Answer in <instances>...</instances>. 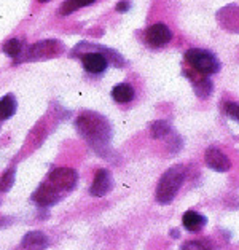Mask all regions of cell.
Instances as JSON below:
<instances>
[{"mask_svg": "<svg viewBox=\"0 0 239 250\" xmlns=\"http://www.w3.org/2000/svg\"><path fill=\"white\" fill-rule=\"evenodd\" d=\"M77 127L80 134L93 145V147H106L112 136V129L107 123V120L97 113L85 112L77 120Z\"/></svg>", "mask_w": 239, "mask_h": 250, "instance_id": "6da1fadb", "label": "cell"}, {"mask_svg": "<svg viewBox=\"0 0 239 250\" xmlns=\"http://www.w3.org/2000/svg\"><path fill=\"white\" fill-rule=\"evenodd\" d=\"M185 175H187V169L183 164H175V166L169 167L161 175L155 191V198L159 204L166 206L169 203H173L180 190L183 180H185Z\"/></svg>", "mask_w": 239, "mask_h": 250, "instance_id": "7a4b0ae2", "label": "cell"}, {"mask_svg": "<svg viewBox=\"0 0 239 250\" xmlns=\"http://www.w3.org/2000/svg\"><path fill=\"white\" fill-rule=\"evenodd\" d=\"M185 61L193 69V72L204 77L214 75L220 70L218 59L211 51L199 50V48H190L185 53Z\"/></svg>", "mask_w": 239, "mask_h": 250, "instance_id": "3957f363", "label": "cell"}, {"mask_svg": "<svg viewBox=\"0 0 239 250\" xmlns=\"http://www.w3.org/2000/svg\"><path fill=\"white\" fill-rule=\"evenodd\" d=\"M78 175L73 169L69 167H58L50 172L48 175V184H51L56 190H59L61 193L65 191H72L77 185Z\"/></svg>", "mask_w": 239, "mask_h": 250, "instance_id": "277c9868", "label": "cell"}, {"mask_svg": "<svg viewBox=\"0 0 239 250\" xmlns=\"http://www.w3.org/2000/svg\"><path fill=\"white\" fill-rule=\"evenodd\" d=\"M171 39H173V32L171 29L163 22H156L145 30V42L153 48H161L168 45Z\"/></svg>", "mask_w": 239, "mask_h": 250, "instance_id": "5b68a950", "label": "cell"}, {"mask_svg": "<svg viewBox=\"0 0 239 250\" xmlns=\"http://www.w3.org/2000/svg\"><path fill=\"white\" fill-rule=\"evenodd\" d=\"M204 163L207 167H211L216 172H226L231 167L230 158L218 148H207L204 153Z\"/></svg>", "mask_w": 239, "mask_h": 250, "instance_id": "8992f818", "label": "cell"}, {"mask_svg": "<svg viewBox=\"0 0 239 250\" xmlns=\"http://www.w3.org/2000/svg\"><path fill=\"white\" fill-rule=\"evenodd\" d=\"M112 187H113V179H112L110 170L99 169L96 177H94V180H93V185H91V188H89V193H91V196L102 198L112 190Z\"/></svg>", "mask_w": 239, "mask_h": 250, "instance_id": "52a82bcc", "label": "cell"}, {"mask_svg": "<svg viewBox=\"0 0 239 250\" xmlns=\"http://www.w3.org/2000/svg\"><path fill=\"white\" fill-rule=\"evenodd\" d=\"M220 26H223L230 32L239 34V5H226L217 13Z\"/></svg>", "mask_w": 239, "mask_h": 250, "instance_id": "ba28073f", "label": "cell"}, {"mask_svg": "<svg viewBox=\"0 0 239 250\" xmlns=\"http://www.w3.org/2000/svg\"><path fill=\"white\" fill-rule=\"evenodd\" d=\"M61 193L59 190H56L51 184H48V182H45V184H42L39 188H37V191L34 193L32 199L35 201L39 206H53L56 204L58 201L61 199Z\"/></svg>", "mask_w": 239, "mask_h": 250, "instance_id": "9c48e42d", "label": "cell"}, {"mask_svg": "<svg viewBox=\"0 0 239 250\" xmlns=\"http://www.w3.org/2000/svg\"><path fill=\"white\" fill-rule=\"evenodd\" d=\"M82 62L85 70L89 74H102L107 69V59L101 53H87L83 54Z\"/></svg>", "mask_w": 239, "mask_h": 250, "instance_id": "30bf717a", "label": "cell"}, {"mask_svg": "<svg viewBox=\"0 0 239 250\" xmlns=\"http://www.w3.org/2000/svg\"><path fill=\"white\" fill-rule=\"evenodd\" d=\"M48 236L43 234L42 231H30L22 237L21 247L22 250H45L48 247Z\"/></svg>", "mask_w": 239, "mask_h": 250, "instance_id": "8fae6325", "label": "cell"}, {"mask_svg": "<svg viewBox=\"0 0 239 250\" xmlns=\"http://www.w3.org/2000/svg\"><path fill=\"white\" fill-rule=\"evenodd\" d=\"M195 74H196V72H195ZM185 75L190 78V80H192L193 89H195V93H196V96H198V97H201V99H206V97H209L212 94L214 84H212V82L207 77L199 75V74L192 75L190 72H185Z\"/></svg>", "mask_w": 239, "mask_h": 250, "instance_id": "7c38bea8", "label": "cell"}, {"mask_svg": "<svg viewBox=\"0 0 239 250\" xmlns=\"http://www.w3.org/2000/svg\"><path fill=\"white\" fill-rule=\"evenodd\" d=\"M182 225H183V228H185V229L195 233V231H199V229L204 228L206 217L201 215V213H198L196 210H187L185 213H183V217H182Z\"/></svg>", "mask_w": 239, "mask_h": 250, "instance_id": "4fadbf2b", "label": "cell"}, {"mask_svg": "<svg viewBox=\"0 0 239 250\" xmlns=\"http://www.w3.org/2000/svg\"><path fill=\"white\" fill-rule=\"evenodd\" d=\"M112 97L118 104H128L134 99V88L130 83H120L112 89Z\"/></svg>", "mask_w": 239, "mask_h": 250, "instance_id": "5bb4252c", "label": "cell"}, {"mask_svg": "<svg viewBox=\"0 0 239 250\" xmlns=\"http://www.w3.org/2000/svg\"><path fill=\"white\" fill-rule=\"evenodd\" d=\"M63 48L58 42H40L35 46H32V56L42 58V56H53V54L59 53Z\"/></svg>", "mask_w": 239, "mask_h": 250, "instance_id": "9a60e30c", "label": "cell"}, {"mask_svg": "<svg viewBox=\"0 0 239 250\" xmlns=\"http://www.w3.org/2000/svg\"><path fill=\"white\" fill-rule=\"evenodd\" d=\"M16 112V99L15 96L7 94L5 97L0 99V118L8 120L15 115Z\"/></svg>", "mask_w": 239, "mask_h": 250, "instance_id": "2e32d148", "label": "cell"}, {"mask_svg": "<svg viewBox=\"0 0 239 250\" xmlns=\"http://www.w3.org/2000/svg\"><path fill=\"white\" fill-rule=\"evenodd\" d=\"M150 132H152L153 139H163V137H166V136H169L171 132H173V127H171V125L168 123V121L158 120V121H155V123L152 125Z\"/></svg>", "mask_w": 239, "mask_h": 250, "instance_id": "e0dca14e", "label": "cell"}, {"mask_svg": "<svg viewBox=\"0 0 239 250\" xmlns=\"http://www.w3.org/2000/svg\"><path fill=\"white\" fill-rule=\"evenodd\" d=\"M94 0H65V2L61 5V15H70L73 11L80 10L82 7H87V5H91Z\"/></svg>", "mask_w": 239, "mask_h": 250, "instance_id": "ac0fdd59", "label": "cell"}, {"mask_svg": "<svg viewBox=\"0 0 239 250\" xmlns=\"http://www.w3.org/2000/svg\"><path fill=\"white\" fill-rule=\"evenodd\" d=\"M21 50H22V43H21V40H18V39H11L3 45V51L11 58H16L18 54L21 53Z\"/></svg>", "mask_w": 239, "mask_h": 250, "instance_id": "d6986e66", "label": "cell"}, {"mask_svg": "<svg viewBox=\"0 0 239 250\" xmlns=\"http://www.w3.org/2000/svg\"><path fill=\"white\" fill-rule=\"evenodd\" d=\"M13 184H15V167H11L2 175V179H0V191L2 193L8 191L10 188L13 187Z\"/></svg>", "mask_w": 239, "mask_h": 250, "instance_id": "ffe728a7", "label": "cell"}, {"mask_svg": "<svg viewBox=\"0 0 239 250\" xmlns=\"http://www.w3.org/2000/svg\"><path fill=\"white\" fill-rule=\"evenodd\" d=\"M225 113L228 115L230 118H233V120L238 121V123H239V104L226 102V104H225Z\"/></svg>", "mask_w": 239, "mask_h": 250, "instance_id": "44dd1931", "label": "cell"}, {"mask_svg": "<svg viewBox=\"0 0 239 250\" xmlns=\"http://www.w3.org/2000/svg\"><path fill=\"white\" fill-rule=\"evenodd\" d=\"M180 250H211L203 241H188L180 247Z\"/></svg>", "mask_w": 239, "mask_h": 250, "instance_id": "7402d4cb", "label": "cell"}, {"mask_svg": "<svg viewBox=\"0 0 239 250\" xmlns=\"http://www.w3.org/2000/svg\"><path fill=\"white\" fill-rule=\"evenodd\" d=\"M116 10L121 11V13H123V11H128V10H130V3H128V2H120L118 5H116Z\"/></svg>", "mask_w": 239, "mask_h": 250, "instance_id": "603a6c76", "label": "cell"}, {"mask_svg": "<svg viewBox=\"0 0 239 250\" xmlns=\"http://www.w3.org/2000/svg\"><path fill=\"white\" fill-rule=\"evenodd\" d=\"M39 2H42V3H45V2H50V0H39Z\"/></svg>", "mask_w": 239, "mask_h": 250, "instance_id": "cb8c5ba5", "label": "cell"}]
</instances>
